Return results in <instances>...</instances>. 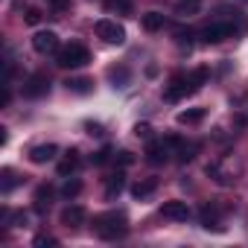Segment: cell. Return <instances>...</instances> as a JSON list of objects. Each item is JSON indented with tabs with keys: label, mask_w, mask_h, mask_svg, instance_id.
Wrapping results in <instances>:
<instances>
[{
	"label": "cell",
	"mask_w": 248,
	"mask_h": 248,
	"mask_svg": "<svg viewBox=\"0 0 248 248\" xmlns=\"http://www.w3.org/2000/svg\"><path fill=\"white\" fill-rule=\"evenodd\" d=\"M245 3H248V0H245Z\"/></svg>",
	"instance_id": "cell-35"
},
{
	"label": "cell",
	"mask_w": 248,
	"mask_h": 248,
	"mask_svg": "<svg viewBox=\"0 0 248 248\" xmlns=\"http://www.w3.org/2000/svg\"><path fill=\"white\" fill-rule=\"evenodd\" d=\"M170 149H172V146L167 143V138H164V140H149V146H146V161H149L152 167H161V164L170 161V155H172Z\"/></svg>",
	"instance_id": "cell-9"
},
{
	"label": "cell",
	"mask_w": 248,
	"mask_h": 248,
	"mask_svg": "<svg viewBox=\"0 0 248 248\" xmlns=\"http://www.w3.org/2000/svg\"><path fill=\"white\" fill-rule=\"evenodd\" d=\"M236 32H242V30L233 21H210V24H204L199 30V41L202 44H219V41H225V38H231Z\"/></svg>",
	"instance_id": "cell-3"
},
{
	"label": "cell",
	"mask_w": 248,
	"mask_h": 248,
	"mask_svg": "<svg viewBox=\"0 0 248 248\" xmlns=\"http://www.w3.org/2000/svg\"><path fill=\"white\" fill-rule=\"evenodd\" d=\"M199 219H202V225L210 231H222V225H219V207L216 204H204L202 210H199Z\"/></svg>",
	"instance_id": "cell-13"
},
{
	"label": "cell",
	"mask_w": 248,
	"mask_h": 248,
	"mask_svg": "<svg viewBox=\"0 0 248 248\" xmlns=\"http://www.w3.org/2000/svg\"><path fill=\"white\" fill-rule=\"evenodd\" d=\"M161 216L170 219V222H187L190 219V204L181 202V199H170L161 204Z\"/></svg>",
	"instance_id": "cell-8"
},
{
	"label": "cell",
	"mask_w": 248,
	"mask_h": 248,
	"mask_svg": "<svg viewBox=\"0 0 248 248\" xmlns=\"http://www.w3.org/2000/svg\"><path fill=\"white\" fill-rule=\"evenodd\" d=\"M93 32H96V38H102L105 44H123V41H126V30H123L117 21H111V18L96 21Z\"/></svg>",
	"instance_id": "cell-5"
},
{
	"label": "cell",
	"mask_w": 248,
	"mask_h": 248,
	"mask_svg": "<svg viewBox=\"0 0 248 248\" xmlns=\"http://www.w3.org/2000/svg\"><path fill=\"white\" fill-rule=\"evenodd\" d=\"M91 161H93V167H102V164H108V161H111V149H108V146H102L99 152H93V158H91Z\"/></svg>",
	"instance_id": "cell-28"
},
{
	"label": "cell",
	"mask_w": 248,
	"mask_h": 248,
	"mask_svg": "<svg viewBox=\"0 0 248 248\" xmlns=\"http://www.w3.org/2000/svg\"><path fill=\"white\" fill-rule=\"evenodd\" d=\"M18 187V175H15V170H3V172H0V193H12Z\"/></svg>",
	"instance_id": "cell-22"
},
{
	"label": "cell",
	"mask_w": 248,
	"mask_h": 248,
	"mask_svg": "<svg viewBox=\"0 0 248 248\" xmlns=\"http://www.w3.org/2000/svg\"><path fill=\"white\" fill-rule=\"evenodd\" d=\"M41 18H44V12H41L38 6H24V21H27L30 27H35V24H41Z\"/></svg>",
	"instance_id": "cell-25"
},
{
	"label": "cell",
	"mask_w": 248,
	"mask_h": 248,
	"mask_svg": "<svg viewBox=\"0 0 248 248\" xmlns=\"http://www.w3.org/2000/svg\"><path fill=\"white\" fill-rule=\"evenodd\" d=\"M199 149H202L199 143H184V140H181V146L175 149V155H178V164H190V161L196 158V152H199Z\"/></svg>",
	"instance_id": "cell-21"
},
{
	"label": "cell",
	"mask_w": 248,
	"mask_h": 248,
	"mask_svg": "<svg viewBox=\"0 0 248 248\" xmlns=\"http://www.w3.org/2000/svg\"><path fill=\"white\" fill-rule=\"evenodd\" d=\"M199 6H202V0H178V12H187V15L199 12Z\"/></svg>",
	"instance_id": "cell-27"
},
{
	"label": "cell",
	"mask_w": 248,
	"mask_h": 248,
	"mask_svg": "<svg viewBox=\"0 0 248 248\" xmlns=\"http://www.w3.org/2000/svg\"><path fill=\"white\" fill-rule=\"evenodd\" d=\"M114 161H117L120 167H132V164H135V155H132L129 149H123V152H117V155H114Z\"/></svg>",
	"instance_id": "cell-29"
},
{
	"label": "cell",
	"mask_w": 248,
	"mask_h": 248,
	"mask_svg": "<svg viewBox=\"0 0 248 248\" xmlns=\"http://www.w3.org/2000/svg\"><path fill=\"white\" fill-rule=\"evenodd\" d=\"M129 76H132L129 67H123V64L120 67H108V79L114 82V88H126L129 85Z\"/></svg>",
	"instance_id": "cell-19"
},
{
	"label": "cell",
	"mask_w": 248,
	"mask_h": 248,
	"mask_svg": "<svg viewBox=\"0 0 248 248\" xmlns=\"http://www.w3.org/2000/svg\"><path fill=\"white\" fill-rule=\"evenodd\" d=\"M59 193H62V199H67V202H70V199H76V196L82 193V181H76V178H67V181L62 184V190H59Z\"/></svg>",
	"instance_id": "cell-23"
},
{
	"label": "cell",
	"mask_w": 248,
	"mask_h": 248,
	"mask_svg": "<svg viewBox=\"0 0 248 248\" xmlns=\"http://www.w3.org/2000/svg\"><path fill=\"white\" fill-rule=\"evenodd\" d=\"M155 190H158V178H140V181L132 184V196H135V199H146V196H152Z\"/></svg>",
	"instance_id": "cell-15"
},
{
	"label": "cell",
	"mask_w": 248,
	"mask_h": 248,
	"mask_svg": "<svg viewBox=\"0 0 248 248\" xmlns=\"http://www.w3.org/2000/svg\"><path fill=\"white\" fill-rule=\"evenodd\" d=\"M140 24H143L146 32H158V30L167 27V15H161V12H146V15L140 18Z\"/></svg>",
	"instance_id": "cell-17"
},
{
	"label": "cell",
	"mask_w": 248,
	"mask_h": 248,
	"mask_svg": "<svg viewBox=\"0 0 248 248\" xmlns=\"http://www.w3.org/2000/svg\"><path fill=\"white\" fill-rule=\"evenodd\" d=\"M50 199H53V187H50V184H41V187L35 190V196H32V202H35V213H47Z\"/></svg>",
	"instance_id": "cell-16"
},
{
	"label": "cell",
	"mask_w": 248,
	"mask_h": 248,
	"mask_svg": "<svg viewBox=\"0 0 248 248\" xmlns=\"http://www.w3.org/2000/svg\"><path fill=\"white\" fill-rule=\"evenodd\" d=\"M207 79H210V70H207V67H196V70L190 73V85H193V91H199Z\"/></svg>",
	"instance_id": "cell-24"
},
{
	"label": "cell",
	"mask_w": 248,
	"mask_h": 248,
	"mask_svg": "<svg viewBox=\"0 0 248 248\" xmlns=\"http://www.w3.org/2000/svg\"><path fill=\"white\" fill-rule=\"evenodd\" d=\"M64 88L73 91V93H91L93 91V79H88V76H67Z\"/></svg>",
	"instance_id": "cell-14"
},
{
	"label": "cell",
	"mask_w": 248,
	"mask_h": 248,
	"mask_svg": "<svg viewBox=\"0 0 248 248\" xmlns=\"http://www.w3.org/2000/svg\"><path fill=\"white\" fill-rule=\"evenodd\" d=\"M56 170H59V175H62V178L73 175V172L79 170V152H76V149H67V152H64V158L59 161V167H56Z\"/></svg>",
	"instance_id": "cell-12"
},
{
	"label": "cell",
	"mask_w": 248,
	"mask_h": 248,
	"mask_svg": "<svg viewBox=\"0 0 248 248\" xmlns=\"http://www.w3.org/2000/svg\"><path fill=\"white\" fill-rule=\"evenodd\" d=\"M56 155H59V146H53V143H41V146L30 149V161H32V164H47V161H53Z\"/></svg>",
	"instance_id": "cell-11"
},
{
	"label": "cell",
	"mask_w": 248,
	"mask_h": 248,
	"mask_svg": "<svg viewBox=\"0 0 248 248\" xmlns=\"http://www.w3.org/2000/svg\"><path fill=\"white\" fill-rule=\"evenodd\" d=\"M21 91H24L27 99H41V96L50 93V76L47 73H30L24 79V88Z\"/></svg>",
	"instance_id": "cell-6"
},
{
	"label": "cell",
	"mask_w": 248,
	"mask_h": 248,
	"mask_svg": "<svg viewBox=\"0 0 248 248\" xmlns=\"http://www.w3.org/2000/svg\"><path fill=\"white\" fill-rule=\"evenodd\" d=\"M93 233L99 239H123L129 233V216L123 210H108L93 216Z\"/></svg>",
	"instance_id": "cell-1"
},
{
	"label": "cell",
	"mask_w": 248,
	"mask_h": 248,
	"mask_svg": "<svg viewBox=\"0 0 248 248\" xmlns=\"http://www.w3.org/2000/svg\"><path fill=\"white\" fill-rule=\"evenodd\" d=\"M32 47H35V53H41V56H50V53H59V50H62V47H59V35H56L53 30L35 32V35H32Z\"/></svg>",
	"instance_id": "cell-7"
},
{
	"label": "cell",
	"mask_w": 248,
	"mask_h": 248,
	"mask_svg": "<svg viewBox=\"0 0 248 248\" xmlns=\"http://www.w3.org/2000/svg\"><path fill=\"white\" fill-rule=\"evenodd\" d=\"M187 93H196L193 85H190V73H175V76L170 79V85L164 88V99H167V102H178V99H184Z\"/></svg>",
	"instance_id": "cell-4"
},
{
	"label": "cell",
	"mask_w": 248,
	"mask_h": 248,
	"mask_svg": "<svg viewBox=\"0 0 248 248\" xmlns=\"http://www.w3.org/2000/svg\"><path fill=\"white\" fill-rule=\"evenodd\" d=\"M32 245H38V248H44V245H59V239H56V236L41 233V236H35V239H32Z\"/></svg>",
	"instance_id": "cell-30"
},
{
	"label": "cell",
	"mask_w": 248,
	"mask_h": 248,
	"mask_svg": "<svg viewBox=\"0 0 248 248\" xmlns=\"http://www.w3.org/2000/svg\"><path fill=\"white\" fill-rule=\"evenodd\" d=\"M50 6H53L56 12H64V9L70 6V0H50Z\"/></svg>",
	"instance_id": "cell-32"
},
{
	"label": "cell",
	"mask_w": 248,
	"mask_h": 248,
	"mask_svg": "<svg viewBox=\"0 0 248 248\" xmlns=\"http://www.w3.org/2000/svg\"><path fill=\"white\" fill-rule=\"evenodd\" d=\"M111 3H114L117 9H123V12H129V9H132V0H111Z\"/></svg>",
	"instance_id": "cell-33"
},
{
	"label": "cell",
	"mask_w": 248,
	"mask_h": 248,
	"mask_svg": "<svg viewBox=\"0 0 248 248\" xmlns=\"http://www.w3.org/2000/svg\"><path fill=\"white\" fill-rule=\"evenodd\" d=\"M202 120H204V108H187V111L178 114L181 126H196V123H202Z\"/></svg>",
	"instance_id": "cell-20"
},
{
	"label": "cell",
	"mask_w": 248,
	"mask_h": 248,
	"mask_svg": "<svg viewBox=\"0 0 248 248\" xmlns=\"http://www.w3.org/2000/svg\"><path fill=\"white\" fill-rule=\"evenodd\" d=\"M123 187H126V175H123V172L111 175V178L105 181V199H117V196L123 193Z\"/></svg>",
	"instance_id": "cell-18"
},
{
	"label": "cell",
	"mask_w": 248,
	"mask_h": 248,
	"mask_svg": "<svg viewBox=\"0 0 248 248\" xmlns=\"http://www.w3.org/2000/svg\"><path fill=\"white\" fill-rule=\"evenodd\" d=\"M135 135H138V138H149V135H152V126H149V123H138V126H135Z\"/></svg>",
	"instance_id": "cell-31"
},
{
	"label": "cell",
	"mask_w": 248,
	"mask_h": 248,
	"mask_svg": "<svg viewBox=\"0 0 248 248\" xmlns=\"http://www.w3.org/2000/svg\"><path fill=\"white\" fill-rule=\"evenodd\" d=\"M88 62H91V50H88L85 44H76V41H70L67 47H62V50L56 53V64H59V67H64V70L85 67Z\"/></svg>",
	"instance_id": "cell-2"
},
{
	"label": "cell",
	"mask_w": 248,
	"mask_h": 248,
	"mask_svg": "<svg viewBox=\"0 0 248 248\" xmlns=\"http://www.w3.org/2000/svg\"><path fill=\"white\" fill-rule=\"evenodd\" d=\"M62 225L64 228H82L85 225V219H88V213H85V207L82 204H67L64 210H62Z\"/></svg>",
	"instance_id": "cell-10"
},
{
	"label": "cell",
	"mask_w": 248,
	"mask_h": 248,
	"mask_svg": "<svg viewBox=\"0 0 248 248\" xmlns=\"http://www.w3.org/2000/svg\"><path fill=\"white\" fill-rule=\"evenodd\" d=\"M91 135H102V126H99V123H88V126H85Z\"/></svg>",
	"instance_id": "cell-34"
},
{
	"label": "cell",
	"mask_w": 248,
	"mask_h": 248,
	"mask_svg": "<svg viewBox=\"0 0 248 248\" xmlns=\"http://www.w3.org/2000/svg\"><path fill=\"white\" fill-rule=\"evenodd\" d=\"M190 38H193V32H190V30H184V27H178V30H175V44H178V47H187V50H190V44H193Z\"/></svg>",
	"instance_id": "cell-26"
}]
</instances>
